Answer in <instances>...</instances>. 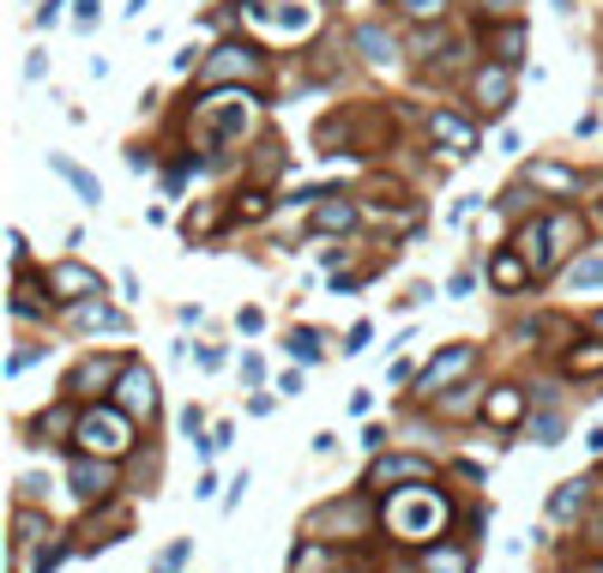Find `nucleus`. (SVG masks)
<instances>
[{
    "label": "nucleus",
    "mask_w": 603,
    "mask_h": 573,
    "mask_svg": "<svg viewBox=\"0 0 603 573\" xmlns=\"http://www.w3.org/2000/svg\"><path fill=\"white\" fill-rule=\"evenodd\" d=\"M380 519L399 543H422V537H440L447 525V502L435 495V483H410V489H392L380 502Z\"/></svg>",
    "instance_id": "obj_1"
},
{
    "label": "nucleus",
    "mask_w": 603,
    "mask_h": 573,
    "mask_svg": "<svg viewBox=\"0 0 603 573\" xmlns=\"http://www.w3.org/2000/svg\"><path fill=\"white\" fill-rule=\"evenodd\" d=\"M254 122V91H217V97H200L194 103V145L200 152H224L247 134Z\"/></svg>",
    "instance_id": "obj_2"
},
{
    "label": "nucleus",
    "mask_w": 603,
    "mask_h": 573,
    "mask_svg": "<svg viewBox=\"0 0 603 573\" xmlns=\"http://www.w3.org/2000/svg\"><path fill=\"white\" fill-rule=\"evenodd\" d=\"M72 447H79V453H97V459H127V453H134V417H127L121 405H91V410H79Z\"/></svg>",
    "instance_id": "obj_3"
},
{
    "label": "nucleus",
    "mask_w": 603,
    "mask_h": 573,
    "mask_svg": "<svg viewBox=\"0 0 603 573\" xmlns=\"http://www.w3.org/2000/svg\"><path fill=\"white\" fill-rule=\"evenodd\" d=\"M260 67H266V55H260V49H247V42H217V49L200 61V85L212 91V85L260 79Z\"/></svg>",
    "instance_id": "obj_4"
},
{
    "label": "nucleus",
    "mask_w": 603,
    "mask_h": 573,
    "mask_svg": "<svg viewBox=\"0 0 603 573\" xmlns=\"http://www.w3.org/2000/svg\"><path fill=\"white\" fill-rule=\"evenodd\" d=\"M477 362H483L477 344H447V350H440V357L429 362V369H422V380H417L422 399H440V392H453V380H465L470 369H477Z\"/></svg>",
    "instance_id": "obj_5"
},
{
    "label": "nucleus",
    "mask_w": 603,
    "mask_h": 573,
    "mask_svg": "<svg viewBox=\"0 0 603 573\" xmlns=\"http://www.w3.org/2000/svg\"><path fill=\"white\" fill-rule=\"evenodd\" d=\"M470 97H477V109L489 115V122H502L513 109V67L507 61H483L470 72Z\"/></svg>",
    "instance_id": "obj_6"
},
{
    "label": "nucleus",
    "mask_w": 603,
    "mask_h": 573,
    "mask_svg": "<svg viewBox=\"0 0 603 573\" xmlns=\"http://www.w3.org/2000/svg\"><path fill=\"white\" fill-rule=\"evenodd\" d=\"M121 375H127L121 357H85L79 369L67 375V392H72V399H103V392L121 387Z\"/></svg>",
    "instance_id": "obj_7"
},
{
    "label": "nucleus",
    "mask_w": 603,
    "mask_h": 573,
    "mask_svg": "<svg viewBox=\"0 0 603 573\" xmlns=\"http://www.w3.org/2000/svg\"><path fill=\"white\" fill-rule=\"evenodd\" d=\"M115 405H121L134 423H152L157 417V375L145 369V362H127L121 387H115Z\"/></svg>",
    "instance_id": "obj_8"
},
{
    "label": "nucleus",
    "mask_w": 603,
    "mask_h": 573,
    "mask_svg": "<svg viewBox=\"0 0 603 573\" xmlns=\"http://www.w3.org/2000/svg\"><path fill=\"white\" fill-rule=\"evenodd\" d=\"M67 483L79 502H109L115 495V459H97V453H79V459L67 465Z\"/></svg>",
    "instance_id": "obj_9"
},
{
    "label": "nucleus",
    "mask_w": 603,
    "mask_h": 573,
    "mask_svg": "<svg viewBox=\"0 0 603 573\" xmlns=\"http://www.w3.org/2000/svg\"><path fill=\"white\" fill-rule=\"evenodd\" d=\"M338 525H344V532H350V537H369V525H375V507H369V502H362V495H350V502H344V507H338V502H332V507H320V513H308V532H314V537H320V532H338Z\"/></svg>",
    "instance_id": "obj_10"
},
{
    "label": "nucleus",
    "mask_w": 603,
    "mask_h": 573,
    "mask_svg": "<svg viewBox=\"0 0 603 573\" xmlns=\"http://www.w3.org/2000/svg\"><path fill=\"white\" fill-rule=\"evenodd\" d=\"M435 465L417 459V453H387V459H375L369 472V489H399V483H429Z\"/></svg>",
    "instance_id": "obj_11"
},
{
    "label": "nucleus",
    "mask_w": 603,
    "mask_h": 573,
    "mask_svg": "<svg viewBox=\"0 0 603 573\" xmlns=\"http://www.w3.org/2000/svg\"><path fill=\"white\" fill-rule=\"evenodd\" d=\"M429 139L447 157H470L477 152V122H465V115H453V109H435L429 115Z\"/></svg>",
    "instance_id": "obj_12"
},
{
    "label": "nucleus",
    "mask_w": 603,
    "mask_h": 573,
    "mask_svg": "<svg viewBox=\"0 0 603 573\" xmlns=\"http://www.w3.org/2000/svg\"><path fill=\"white\" fill-rule=\"evenodd\" d=\"M42 284L55 290V297L61 302H79V297H103V278L91 272V266H79V260H61V266H55L49 278H42Z\"/></svg>",
    "instance_id": "obj_13"
},
{
    "label": "nucleus",
    "mask_w": 603,
    "mask_h": 573,
    "mask_svg": "<svg viewBox=\"0 0 603 573\" xmlns=\"http://www.w3.org/2000/svg\"><path fill=\"white\" fill-rule=\"evenodd\" d=\"M489 278H495V290H507V297H513V290H525L537 272H532V260H525L519 247H495V260H489Z\"/></svg>",
    "instance_id": "obj_14"
},
{
    "label": "nucleus",
    "mask_w": 603,
    "mask_h": 573,
    "mask_svg": "<svg viewBox=\"0 0 603 573\" xmlns=\"http://www.w3.org/2000/svg\"><path fill=\"white\" fill-rule=\"evenodd\" d=\"M290 573H338V543L308 532L296 543V555H290Z\"/></svg>",
    "instance_id": "obj_15"
},
{
    "label": "nucleus",
    "mask_w": 603,
    "mask_h": 573,
    "mask_svg": "<svg viewBox=\"0 0 603 573\" xmlns=\"http://www.w3.org/2000/svg\"><path fill=\"white\" fill-rule=\"evenodd\" d=\"M67 320L72 327H97V332H127V314H115L103 297H79V302H67Z\"/></svg>",
    "instance_id": "obj_16"
},
{
    "label": "nucleus",
    "mask_w": 603,
    "mask_h": 573,
    "mask_svg": "<svg viewBox=\"0 0 603 573\" xmlns=\"http://www.w3.org/2000/svg\"><path fill=\"white\" fill-rule=\"evenodd\" d=\"M585 502H592V483H585V477H567L562 489L549 495V519H555V525H573V519L585 513Z\"/></svg>",
    "instance_id": "obj_17"
},
{
    "label": "nucleus",
    "mask_w": 603,
    "mask_h": 573,
    "mask_svg": "<svg viewBox=\"0 0 603 573\" xmlns=\"http://www.w3.org/2000/svg\"><path fill=\"white\" fill-rule=\"evenodd\" d=\"M483 37H489L495 61H507V67H519V61H525V25H519V19H495Z\"/></svg>",
    "instance_id": "obj_18"
},
{
    "label": "nucleus",
    "mask_w": 603,
    "mask_h": 573,
    "mask_svg": "<svg viewBox=\"0 0 603 573\" xmlns=\"http://www.w3.org/2000/svg\"><path fill=\"white\" fill-rule=\"evenodd\" d=\"M525 182L543 187V194H555V200H580V175H573L567 164H532Z\"/></svg>",
    "instance_id": "obj_19"
},
{
    "label": "nucleus",
    "mask_w": 603,
    "mask_h": 573,
    "mask_svg": "<svg viewBox=\"0 0 603 573\" xmlns=\"http://www.w3.org/2000/svg\"><path fill=\"white\" fill-rule=\"evenodd\" d=\"M314 224L327 230V236H350V230H357V205H350L344 194H320V205H314Z\"/></svg>",
    "instance_id": "obj_20"
},
{
    "label": "nucleus",
    "mask_w": 603,
    "mask_h": 573,
    "mask_svg": "<svg viewBox=\"0 0 603 573\" xmlns=\"http://www.w3.org/2000/svg\"><path fill=\"white\" fill-rule=\"evenodd\" d=\"M49 169H55V175H61V182H67V187H72V194H79L85 205H97V200H103V187H97V175H91V169H85V164H72V157H67V152H49Z\"/></svg>",
    "instance_id": "obj_21"
},
{
    "label": "nucleus",
    "mask_w": 603,
    "mask_h": 573,
    "mask_svg": "<svg viewBox=\"0 0 603 573\" xmlns=\"http://www.w3.org/2000/svg\"><path fill=\"white\" fill-rule=\"evenodd\" d=\"M513 247H519L525 260H532V272H555V254H549V224H519V236H513Z\"/></svg>",
    "instance_id": "obj_22"
},
{
    "label": "nucleus",
    "mask_w": 603,
    "mask_h": 573,
    "mask_svg": "<svg viewBox=\"0 0 603 573\" xmlns=\"http://www.w3.org/2000/svg\"><path fill=\"white\" fill-rule=\"evenodd\" d=\"M483 417H489L495 429H513V423L525 417V392H519V387H495V392H483Z\"/></svg>",
    "instance_id": "obj_23"
},
{
    "label": "nucleus",
    "mask_w": 603,
    "mask_h": 573,
    "mask_svg": "<svg viewBox=\"0 0 603 573\" xmlns=\"http://www.w3.org/2000/svg\"><path fill=\"white\" fill-rule=\"evenodd\" d=\"M350 42H357V55L369 67H392V61H399V42L380 31V25H357V37H350Z\"/></svg>",
    "instance_id": "obj_24"
},
{
    "label": "nucleus",
    "mask_w": 603,
    "mask_h": 573,
    "mask_svg": "<svg viewBox=\"0 0 603 573\" xmlns=\"http://www.w3.org/2000/svg\"><path fill=\"white\" fill-rule=\"evenodd\" d=\"M422 573H470V550L465 543H440L435 537V550L422 555Z\"/></svg>",
    "instance_id": "obj_25"
},
{
    "label": "nucleus",
    "mask_w": 603,
    "mask_h": 573,
    "mask_svg": "<svg viewBox=\"0 0 603 573\" xmlns=\"http://www.w3.org/2000/svg\"><path fill=\"white\" fill-rule=\"evenodd\" d=\"M42 537H55V525L49 519H42V513L37 507H19V519H12V550H31V543H42Z\"/></svg>",
    "instance_id": "obj_26"
},
{
    "label": "nucleus",
    "mask_w": 603,
    "mask_h": 573,
    "mask_svg": "<svg viewBox=\"0 0 603 573\" xmlns=\"http://www.w3.org/2000/svg\"><path fill=\"white\" fill-rule=\"evenodd\" d=\"M567 290H573V297H585V290H603V247H597V254H580V260H573V266H567Z\"/></svg>",
    "instance_id": "obj_27"
},
{
    "label": "nucleus",
    "mask_w": 603,
    "mask_h": 573,
    "mask_svg": "<svg viewBox=\"0 0 603 573\" xmlns=\"http://www.w3.org/2000/svg\"><path fill=\"white\" fill-rule=\"evenodd\" d=\"M543 224H549V254H555V260L573 254V247H580V236H585L573 212H555V217H543Z\"/></svg>",
    "instance_id": "obj_28"
},
{
    "label": "nucleus",
    "mask_w": 603,
    "mask_h": 573,
    "mask_svg": "<svg viewBox=\"0 0 603 573\" xmlns=\"http://www.w3.org/2000/svg\"><path fill=\"white\" fill-rule=\"evenodd\" d=\"M567 375H603V338H585L567 350Z\"/></svg>",
    "instance_id": "obj_29"
},
{
    "label": "nucleus",
    "mask_w": 603,
    "mask_h": 573,
    "mask_svg": "<svg viewBox=\"0 0 603 573\" xmlns=\"http://www.w3.org/2000/svg\"><path fill=\"white\" fill-rule=\"evenodd\" d=\"M230 217H235V224H254V217H266V194H260V187H247V194H235Z\"/></svg>",
    "instance_id": "obj_30"
},
{
    "label": "nucleus",
    "mask_w": 603,
    "mask_h": 573,
    "mask_svg": "<svg viewBox=\"0 0 603 573\" xmlns=\"http://www.w3.org/2000/svg\"><path fill=\"white\" fill-rule=\"evenodd\" d=\"M320 350H327V344H320L314 327H296V332H290V357H296V362H320Z\"/></svg>",
    "instance_id": "obj_31"
},
{
    "label": "nucleus",
    "mask_w": 603,
    "mask_h": 573,
    "mask_svg": "<svg viewBox=\"0 0 603 573\" xmlns=\"http://www.w3.org/2000/svg\"><path fill=\"white\" fill-rule=\"evenodd\" d=\"M12 314H19V320H37V314H42V297H37L31 278H25L19 290H12Z\"/></svg>",
    "instance_id": "obj_32"
},
{
    "label": "nucleus",
    "mask_w": 603,
    "mask_h": 573,
    "mask_svg": "<svg viewBox=\"0 0 603 573\" xmlns=\"http://www.w3.org/2000/svg\"><path fill=\"white\" fill-rule=\"evenodd\" d=\"M447 7H453V0H405V19H417V25H429V19H447Z\"/></svg>",
    "instance_id": "obj_33"
},
{
    "label": "nucleus",
    "mask_w": 603,
    "mask_h": 573,
    "mask_svg": "<svg viewBox=\"0 0 603 573\" xmlns=\"http://www.w3.org/2000/svg\"><path fill=\"white\" fill-rule=\"evenodd\" d=\"M532 440H537V447H555V440H562V417H555V410L532 417Z\"/></svg>",
    "instance_id": "obj_34"
},
{
    "label": "nucleus",
    "mask_w": 603,
    "mask_h": 573,
    "mask_svg": "<svg viewBox=\"0 0 603 573\" xmlns=\"http://www.w3.org/2000/svg\"><path fill=\"white\" fill-rule=\"evenodd\" d=\"M187 555H194V537H182V543H169V550H164V555H157V562H152V573H175V567H182V562H187Z\"/></svg>",
    "instance_id": "obj_35"
},
{
    "label": "nucleus",
    "mask_w": 603,
    "mask_h": 573,
    "mask_svg": "<svg viewBox=\"0 0 603 573\" xmlns=\"http://www.w3.org/2000/svg\"><path fill=\"white\" fill-rule=\"evenodd\" d=\"M49 357V344H25V350H12V362H7V375H25V369H37V362Z\"/></svg>",
    "instance_id": "obj_36"
},
{
    "label": "nucleus",
    "mask_w": 603,
    "mask_h": 573,
    "mask_svg": "<svg viewBox=\"0 0 603 573\" xmlns=\"http://www.w3.org/2000/svg\"><path fill=\"white\" fill-rule=\"evenodd\" d=\"M61 562H67V543H49V550L37 555V567H31V573H55Z\"/></svg>",
    "instance_id": "obj_37"
},
{
    "label": "nucleus",
    "mask_w": 603,
    "mask_h": 573,
    "mask_svg": "<svg viewBox=\"0 0 603 573\" xmlns=\"http://www.w3.org/2000/svg\"><path fill=\"white\" fill-rule=\"evenodd\" d=\"M362 344H369V320H357V327L344 332V344H338V350H344V357H357Z\"/></svg>",
    "instance_id": "obj_38"
},
{
    "label": "nucleus",
    "mask_w": 603,
    "mask_h": 573,
    "mask_svg": "<svg viewBox=\"0 0 603 573\" xmlns=\"http://www.w3.org/2000/svg\"><path fill=\"white\" fill-rule=\"evenodd\" d=\"M37 25H42V31H49V25H61V0H42V7H37Z\"/></svg>",
    "instance_id": "obj_39"
},
{
    "label": "nucleus",
    "mask_w": 603,
    "mask_h": 573,
    "mask_svg": "<svg viewBox=\"0 0 603 573\" xmlns=\"http://www.w3.org/2000/svg\"><path fill=\"white\" fill-rule=\"evenodd\" d=\"M483 7H489V19H513V7H519V0H483ZM477 7V12H483Z\"/></svg>",
    "instance_id": "obj_40"
},
{
    "label": "nucleus",
    "mask_w": 603,
    "mask_h": 573,
    "mask_svg": "<svg viewBox=\"0 0 603 573\" xmlns=\"http://www.w3.org/2000/svg\"><path fill=\"white\" fill-rule=\"evenodd\" d=\"M278 392H290V399H296V392H302V375L284 369V375H278Z\"/></svg>",
    "instance_id": "obj_41"
},
{
    "label": "nucleus",
    "mask_w": 603,
    "mask_h": 573,
    "mask_svg": "<svg viewBox=\"0 0 603 573\" xmlns=\"http://www.w3.org/2000/svg\"><path fill=\"white\" fill-rule=\"evenodd\" d=\"M145 7H152V0H127V12H134V19H139V12H145Z\"/></svg>",
    "instance_id": "obj_42"
},
{
    "label": "nucleus",
    "mask_w": 603,
    "mask_h": 573,
    "mask_svg": "<svg viewBox=\"0 0 603 573\" xmlns=\"http://www.w3.org/2000/svg\"><path fill=\"white\" fill-rule=\"evenodd\" d=\"M592 320H597V332H603V308H597V314H592Z\"/></svg>",
    "instance_id": "obj_43"
},
{
    "label": "nucleus",
    "mask_w": 603,
    "mask_h": 573,
    "mask_svg": "<svg viewBox=\"0 0 603 573\" xmlns=\"http://www.w3.org/2000/svg\"><path fill=\"white\" fill-rule=\"evenodd\" d=\"M392 573H417V567H392Z\"/></svg>",
    "instance_id": "obj_44"
},
{
    "label": "nucleus",
    "mask_w": 603,
    "mask_h": 573,
    "mask_svg": "<svg viewBox=\"0 0 603 573\" xmlns=\"http://www.w3.org/2000/svg\"><path fill=\"white\" fill-rule=\"evenodd\" d=\"M327 7H344V0H327Z\"/></svg>",
    "instance_id": "obj_45"
},
{
    "label": "nucleus",
    "mask_w": 603,
    "mask_h": 573,
    "mask_svg": "<svg viewBox=\"0 0 603 573\" xmlns=\"http://www.w3.org/2000/svg\"><path fill=\"white\" fill-rule=\"evenodd\" d=\"M597 212H603V205H597Z\"/></svg>",
    "instance_id": "obj_46"
}]
</instances>
